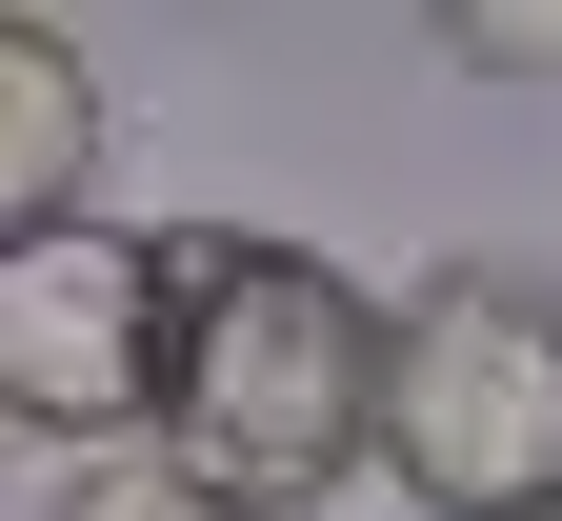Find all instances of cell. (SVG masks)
Returning <instances> with one entry per match:
<instances>
[{"label": "cell", "instance_id": "cell-7", "mask_svg": "<svg viewBox=\"0 0 562 521\" xmlns=\"http://www.w3.org/2000/svg\"><path fill=\"white\" fill-rule=\"evenodd\" d=\"M542 521H562V501H542Z\"/></svg>", "mask_w": 562, "mask_h": 521}, {"label": "cell", "instance_id": "cell-6", "mask_svg": "<svg viewBox=\"0 0 562 521\" xmlns=\"http://www.w3.org/2000/svg\"><path fill=\"white\" fill-rule=\"evenodd\" d=\"M41 521H222V501H201V482H161V462L121 441V462H60V501H41Z\"/></svg>", "mask_w": 562, "mask_h": 521}, {"label": "cell", "instance_id": "cell-3", "mask_svg": "<svg viewBox=\"0 0 562 521\" xmlns=\"http://www.w3.org/2000/svg\"><path fill=\"white\" fill-rule=\"evenodd\" d=\"M0 421L60 441V462H121L161 421V220H21L0 241Z\"/></svg>", "mask_w": 562, "mask_h": 521}, {"label": "cell", "instance_id": "cell-5", "mask_svg": "<svg viewBox=\"0 0 562 521\" xmlns=\"http://www.w3.org/2000/svg\"><path fill=\"white\" fill-rule=\"evenodd\" d=\"M422 41H442L462 81H562V0H442Z\"/></svg>", "mask_w": 562, "mask_h": 521}, {"label": "cell", "instance_id": "cell-2", "mask_svg": "<svg viewBox=\"0 0 562 521\" xmlns=\"http://www.w3.org/2000/svg\"><path fill=\"white\" fill-rule=\"evenodd\" d=\"M362 482H402L422 521H542L562 501V281L442 261L422 302H382Z\"/></svg>", "mask_w": 562, "mask_h": 521}, {"label": "cell", "instance_id": "cell-1", "mask_svg": "<svg viewBox=\"0 0 562 521\" xmlns=\"http://www.w3.org/2000/svg\"><path fill=\"white\" fill-rule=\"evenodd\" d=\"M382 421V302L322 241H261V220H161V421L140 462L201 482L222 521H302L362 482Z\"/></svg>", "mask_w": 562, "mask_h": 521}, {"label": "cell", "instance_id": "cell-4", "mask_svg": "<svg viewBox=\"0 0 562 521\" xmlns=\"http://www.w3.org/2000/svg\"><path fill=\"white\" fill-rule=\"evenodd\" d=\"M101 140H121L101 60L60 21H0V241H21V220H81L101 201Z\"/></svg>", "mask_w": 562, "mask_h": 521}]
</instances>
